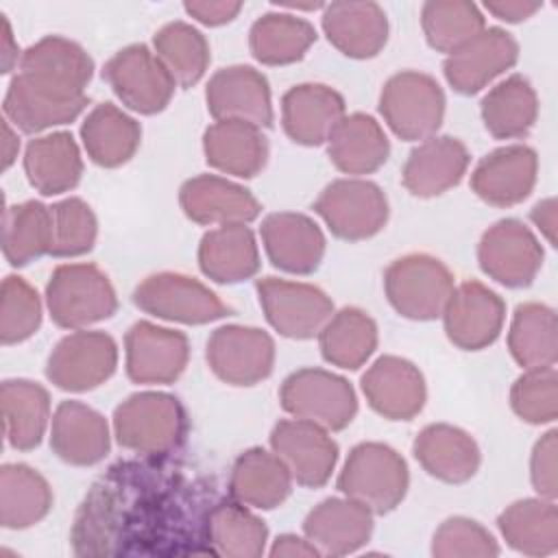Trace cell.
Here are the masks:
<instances>
[{
  "mask_svg": "<svg viewBox=\"0 0 558 558\" xmlns=\"http://www.w3.org/2000/svg\"><path fill=\"white\" fill-rule=\"evenodd\" d=\"M198 499L192 486L174 473L153 464L120 462L102 475L78 508L72 545L78 556H109L140 551V541L183 538ZM174 541V538H172Z\"/></svg>",
  "mask_w": 558,
  "mask_h": 558,
  "instance_id": "1",
  "label": "cell"
},
{
  "mask_svg": "<svg viewBox=\"0 0 558 558\" xmlns=\"http://www.w3.org/2000/svg\"><path fill=\"white\" fill-rule=\"evenodd\" d=\"M187 421L181 401L168 392H135L113 412L120 447L144 458H163L185 438Z\"/></svg>",
  "mask_w": 558,
  "mask_h": 558,
  "instance_id": "2",
  "label": "cell"
},
{
  "mask_svg": "<svg viewBox=\"0 0 558 558\" xmlns=\"http://www.w3.org/2000/svg\"><path fill=\"white\" fill-rule=\"evenodd\" d=\"M408 484L405 460L384 442L355 445L338 475V490L364 504L373 514L395 510L403 501Z\"/></svg>",
  "mask_w": 558,
  "mask_h": 558,
  "instance_id": "3",
  "label": "cell"
},
{
  "mask_svg": "<svg viewBox=\"0 0 558 558\" xmlns=\"http://www.w3.org/2000/svg\"><path fill=\"white\" fill-rule=\"evenodd\" d=\"M46 305L54 325L83 329L111 318L118 310V296L98 266L61 264L48 279Z\"/></svg>",
  "mask_w": 558,
  "mask_h": 558,
  "instance_id": "4",
  "label": "cell"
},
{
  "mask_svg": "<svg viewBox=\"0 0 558 558\" xmlns=\"http://www.w3.org/2000/svg\"><path fill=\"white\" fill-rule=\"evenodd\" d=\"M379 113L390 131L405 142H423L442 124L445 94L438 81L418 70L392 74L379 94Z\"/></svg>",
  "mask_w": 558,
  "mask_h": 558,
  "instance_id": "5",
  "label": "cell"
},
{
  "mask_svg": "<svg viewBox=\"0 0 558 558\" xmlns=\"http://www.w3.org/2000/svg\"><path fill=\"white\" fill-rule=\"evenodd\" d=\"M451 270L434 255L410 253L384 272V290L395 312L410 320H434L453 292Z\"/></svg>",
  "mask_w": 558,
  "mask_h": 558,
  "instance_id": "6",
  "label": "cell"
},
{
  "mask_svg": "<svg viewBox=\"0 0 558 558\" xmlns=\"http://www.w3.org/2000/svg\"><path fill=\"white\" fill-rule=\"evenodd\" d=\"M279 401L294 418L316 423L327 432L344 429L357 412L353 386L325 368H299L290 373L281 384Z\"/></svg>",
  "mask_w": 558,
  "mask_h": 558,
  "instance_id": "7",
  "label": "cell"
},
{
  "mask_svg": "<svg viewBox=\"0 0 558 558\" xmlns=\"http://www.w3.org/2000/svg\"><path fill=\"white\" fill-rule=\"evenodd\" d=\"M133 303L155 318L183 325H205L231 314V307L214 290L181 272L146 277L133 290Z\"/></svg>",
  "mask_w": 558,
  "mask_h": 558,
  "instance_id": "8",
  "label": "cell"
},
{
  "mask_svg": "<svg viewBox=\"0 0 558 558\" xmlns=\"http://www.w3.org/2000/svg\"><path fill=\"white\" fill-rule=\"evenodd\" d=\"M314 211L336 238L357 242L384 229L388 220V198L373 181L338 179L318 194Z\"/></svg>",
  "mask_w": 558,
  "mask_h": 558,
  "instance_id": "9",
  "label": "cell"
},
{
  "mask_svg": "<svg viewBox=\"0 0 558 558\" xmlns=\"http://www.w3.org/2000/svg\"><path fill=\"white\" fill-rule=\"evenodd\" d=\"M20 76L31 85L65 98H87L85 87L94 74V61L87 50L61 35H46L31 44L20 59Z\"/></svg>",
  "mask_w": 558,
  "mask_h": 558,
  "instance_id": "10",
  "label": "cell"
},
{
  "mask_svg": "<svg viewBox=\"0 0 558 558\" xmlns=\"http://www.w3.org/2000/svg\"><path fill=\"white\" fill-rule=\"evenodd\" d=\"M102 78L129 109L153 116L168 107L174 94V78L146 44H131L118 50L102 70Z\"/></svg>",
  "mask_w": 558,
  "mask_h": 558,
  "instance_id": "11",
  "label": "cell"
},
{
  "mask_svg": "<svg viewBox=\"0 0 558 558\" xmlns=\"http://www.w3.org/2000/svg\"><path fill=\"white\" fill-rule=\"evenodd\" d=\"M255 288L266 320L286 338H314L333 314L331 299L312 283L264 277Z\"/></svg>",
  "mask_w": 558,
  "mask_h": 558,
  "instance_id": "12",
  "label": "cell"
},
{
  "mask_svg": "<svg viewBox=\"0 0 558 558\" xmlns=\"http://www.w3.org/2000/svg\"><path fill=\"white\" fill-rule=\"evenodd\" d=\"M538 238L517 218L497 220L477 244V262L484 275L506 288L530 286L543 266Z\"/></svg>",
  "mask_w": 558,
  "mask_h": 558,
  "instance_id": "13",
  "label": "cell"
},
{
  "mask_svg": "<svg viewBox=\"0 0 558 558\" xmlns=\"http://www.w3.org/2000/svg\"><path fill=\"white\" fill-rule=\"evenodd\" d=\"M118 366V344L105 331H74L52 349L46 377L61 390L85 392L105 384Z\"/></svg>",
  "mask_w": 558,
  "mask_h": 558,
  "instance_id": "14",
  "label": "cell"
},
{
  "mask_svg": "<svg viewBox=\"0 0 558 558\" xmlns=\"http://www.w3.org/2000/svg\"><path fill=\"white\" fill-rule=\"evenodd\" d=\"M211 373L231 386H253L266 379L275 366V342L259 327H218L205 349Z\"/></svg>",
  "mask_w": 558,
  "mask_h": 558,
  "instance_id": "15",
  "label": "cell"
},
{
  "mask_svg": "<svg viewBox=\"0 0 558 558\" xmlns=\"http://www.w3.org/2000/svg\"><path fill=\"white\" fill-rule=\"evenodd\" d=\"M447 338L464 351H480L493 344L506 320V303L488 286L464 281L453 288L442 310Z\"/></svg>",
  "mask_w": 558,
  "mask_h": 558,
  "instance_id": "16",
  "label": "cell"
},
{
  "mask_svg": "<svg viewBox=\"0 0 558 558\" xmlns=\"http://www.w3.org/2000/svg\"><path fill=\"white\" fill-rule=\"evenodd\" d=\"M126 375L135 384H172L181 377L190 360L187 336L137 320L124 336Z\"/></svg>",
  "mask_w": 558,
  "mask_h": 558,
  "instance_id": "17",
  "label": "cell"
},
{
  "mask_svg": "<svg viewBox=\"0 0 558 558\" xmlns=\"http://www.w3.org/2000/svg\"><path fill=\"white\" fill-rule=\"evenodd\" d=\"M270 449L305 488L327 484L338 462V445L329 432L303 418L279 421L270 432Z\"/></svg>",
  "mask_w": 558,
  "mask_h": 558,
  "instance_id": "18",
  "label": "cell"
},
{
  "mask_svg": "<svg viewBox=\"0 0 558 558\" xmlns=\"http://www.w3.org/2000/svg\"><path fill=\"white\" fill-rule=\"evenodd\" d=\"M517 39L499 26H488L469 44L447 54L442 72L447 83L458 94L471 96L484 89L493 78L510 70L517 63Z\"/></svg>",
  "mask_w": 558,
  "mask_h": 558,
  "instance_id": "19",
  "label": "cell"
},
{
  "mask_svg": "<svg viewBox=\"0 0 558 558\" xmlns=\"http://www.w3.org/2000/svg\"><path fill=\"white\" fill-rule=\"evenodd\" d=\"M205 102L216 120H246L262 129L275 118L268 81L251 65L220 68L207 83Z\"/></svg>",
  "mask_w": 558,
  "mask_h": 558,
  "instance_id": "20",
  "label": "cell"
},
{
  "mask_svg": "<svg viewBox=\"0 0 558 558\" xmlns=\"http://www.w3.org/2000/svg\"><path fill=\"white\" fill-rule=\"evenodd\" d=\"M362 392L368 405L390 421H410L425 405L423 373L405 357L381 355L362 375Z\"/></svg>",
  "mask_w": 558,
  "mask_h": 558,
  "instance_id": "21",
  "label": "cell"
},
{
  "mask_svg": "<svg viewBox=\"0 0 558 558\" xmlns=\"http://www.w3.org/2000/svg\"><path fill=\"white\" fill-rule=\"evenodd\" d=\"M536 172V150L525 144H508L480 159L471 174V187L488 205L512 207L530 196Z\"/></svg>",
  "mask_w": 558,
  "mask_h": 558,
  "instance_id": "22",
  "label": "cell"
},
{
  "mask_svg": "<svg viewBox=\"0 0 558 558\" xmlns=\"http://www.w3.org/2000/svg\"><path fill=\"white\" fill-rule=\"evenodd\" d=\"M183 214L198 225H248L262 211L259 201L240 183L218 174H198L179 190Z\"/></svg>",
  "mask_w": 558,
  "mask_h": 558,
  "instance_id": "23",
  "label": "cell"
},
{
  "mask_svg": "<svg viewBox=\"0 0 558 558\" xmlns=\"http://www.w3.org/2000/svg\"><path fill=\"white\" fill-rule=\"evenodd\" d=\"M268 259L279 270L292 275L314 272L325 255V235L305 214L277 211L268 214L259 227Z\"/></svg>",
  "mask_w": 558,
  "mask_h": 558,
  "instance_id": "24",
  "label": "cell"
},
{
  "mask_svg": "<svg viewBox=\"0 0 558 558\" xmlns=\"http://www.w3.org/2000/svg\"><path fill=\"white\" fill-rule=\"evenodd\" d=\"M466 146L451 135H432L410 150L401 181L418 198L438 196L458 185L469 168Z\"/></svg>",
  "mask_w": 558,
  "mask_h": 558,
  "instance_id": "25",
  "label": "cell"
},
{
  "mask_svg": "<svg viewBox=\"0 0 558 558\" xmlns=\"http://www.w3.org/2000/svg\"><path fill=\"white\" fill-rule=\"evenodd\" d=\"M305 536L329 556H347L364 547L373 534V512L351 497H329L303 521Z\"/></svg>",
  "mask_w": 558,
  "mask_h": 558,
  "instance_id": "26",
  "label": "cell"
},
{
  "mask_svg": "<svg viewBox=\"0 0 558 558\" xmlns=\"http://www.w3.org/2000/svg\"><path fill=\"white\" fill-rule=\"evenodd\" d=\"M344 116V98L323 83L294 85L281 98L283 131L292 142L303 146L327 142Z\"/></svg>",
  "mask_w": 558,
  "mask_h": 558,
  "instance_id": "27",
  "label": "cell"
},
{
  "mask_svg": "<svg viewBox=\"0 0 558 558\" xmlns=\"http://www.w3.org/2000/svg\"><path fill=\"white\" fill-rule=\"evenodd\" d=\"M109 425L83 401H61L52 414L50 447L68 464L92 466L109 453Z\"/></svg>",
  "mask_w": 558,
  "mask_h": 558,
  "instance_id": "28",
  "label": "cell"
},
{
  "mask_svg": "<svg viewBox=\"0 0 558 558\" xmlns=\"http://www.w3.org/2000/svg\"><path fill=\"white\" fill-rule=\"evenodd\" d=\"M414 458L436 480L447 484L469 482L482 462L473 436L449 423L425 425L414 438Z\"/></svg>",
  "mask_w": 558,
  "mask_h": 558,
  "instance_id": "29",
  "label": "cell"
},
{
  "mask_svg": "<svg viewBox=\"0 0 558 558\" xmlns=\"http://www.w3.org/2000/svg\"><path fill=\"white\" fill-rule=\"evenodd\" d=\"M203 153L211 168L251 179L268 161V140L257 124L246 120H216L203 133Z\"/></svg>",
  "mask_w": 558,
  "mask_h": 558,
  "instance_id": "30",
  "label": "cell"
},
{
  "mask_svg": "<svg viewBox=\"0 0 558 558\" xmlns=\"http://www.w3.org/2000/svg\"><path fill=\"white\" fill-rule=\"evenodd\" d=\"M329 44L351 59H371L388 41V17L377 2H331L323 11Z\"/></svg>",
  "mask_w": 558,
  "mask_h": 558,
  "instance_id": "31",
  "label": "cell"
},
{
  "mask_svg": "<svg viewBox=\"0 0 558 558\" xmlns=\"http://www.w3.org/2000/svg\"><path fill=\"white\" fill-rule=\"evenodd\" d=\"M292 482L288 466L275 451L251 447L231 466L229 493L248 508L272 510L290 497Z\"/></svg>",
  "mask_w": 558,
  "mask_h": 558,
  "instance_id": "32",
  "label": "cell"
},
{
  "mask_svg": "<svg viewBox=\"0 0 558 558\" xmlns=\"http://www.w3.org/2000/svg\"><path fill=\"white\" fill-rule=\"evenodd\" d=\"M24 172L28 183L44 196H57L78 185L83 157L68 131L39 135L26 144Z\"/></svg>",
  "mask_w": 558,
  "mask_h": 558,
  "instance_id": "33",
  "label": "cell"
},
{
  "mask_svg": "<svg viewBox=\"0 0 558 558\" xmlns=\"http://www.w3.org/2000/svg\"><path fill=\"white\" fill-rule=\"evenodd\" d=\"M327 155L344 174H371L386 163L390 142L373 116L349 113L327 137Z\"/></svg>",
  "mask_w": 558,
  "mask_h": 558,
  "instance_id": "34",
  "label": "cell"
},
{
  "mask_svg": "<svg viewBox=\"0 0 558 558\" xmlns=\"http://www.w3.org/2000/svg\"><path fill=\"white\" fill-rule=\"evenodd\" d=\"M198 266L216 283H240L259 270V248L246 225L209 229L198 244Z\"/></svg>",
  "mask_w": 558,
  "mask_h": 558,
  "instance_id": "35",
  "label": "cell"
},
{
  "mask_svg": "<svg viewBox=\"0 0 558 558\" xmlns=\"http://www.w3.org/2000/svg\"><path fill=\"white\" fill-rule=\"evenodd\" d=\"M81 140L87 157L102 168L126 163L142 142V126L135 118L111 102L96 105L81 124Z\"/></svg>",
  "mask_w": 558,
  "mask_h": 558,
  "instance_id": "36",
  "label": "cell"
},
{
  "mask_svg": "<svg viewBox=\"0 0 558 558\" xmlns=\"http://www.w3.org/2000/svg\"><path fill=\"white\" fill-rule=\"evenodd\" d=\"M7 442L17 451L35 449L48 427L50 395L31 379H7L0 388Z\"/></svg>",
  "mask_w": 558,
  "mask_h": 558,
  "instance_id": "37",
  "label": "cell"
},
{
  "mask_svg": "<svg viewBox=\"0 0 558 558\" xmlns=\"http://www.w3.org/2000/svg\"><path fill=\"white\" fill-rule=\"evenodd\" d=\"M87 105L89 98L65 100L31 85L26 78L15 74L4 94L2 111L4 118L22 133H39L72 122Z\"/></svg>",
  "mask_w": 558,
  "mask_h": 558,
  "instance_id": "38",
  "label": "cell"
},
{
  "mask_svg": "<svg viewBox=\"0 0 558 558\" xmlns=\"http://www.w3.org/2000/svg\"><path fill=\"white\" fill-rule=\"evenodd\" d=\"M480 113L486 131L497 140L525 137L538 116V98L532 83L512 74L488 89L482 98Z\"/></svg>",
  "mask_w": 558,
  "mask_h": 558,
  "instance_id": "39",
  "label": "cell"
},
{
  "mask_svg": "<svg viewBox=\"0 0 558 558\" xmlns=\"http://www.w3.org/2000/svg\"><path fill=\"white\" fill-rule=\"evenodd\" d=\"M504 541L525 556H549L558 549V510L551 499H519L497 519Z\"/></svg>",
  "mask_w": 558,
  "mask_h": 558,
  "instance_id": "40",
  "label": "cell"
},
{
  "mask_svg": "<svg viewBox=\"0 0 558 558\" xmlns=\"http://www.w3.org/2000/svg\"><path fill=\"white\" fill-rule=\"evenodd\" d=\"M52 508V488L28 464L0 469V521L7 530H24L39 523Z\"/></svg>",
  "mask_w": 558,
  "mask_h": 558,
  "instance_id": "41",
  "label": "cell"
},
{
  "mask_svg": "<svg viewBox=\"0 0 558 558\" xmlns=\"http://www.w3.org/2000/svg\"><path fill=\"white\" fill-rule=\"evenodd\" d=\"M325 362L355 371L377 349V325L360 307H342L327 318L318 331Z\"/></svg>",
  "mask_w": 558,
  "mask_h": 558,
  "instance_id": "42",
  "label": "cell"
},
{
  "mask_svg": "<svg viewBox=\"0 0 558 558\" xmlns=\"http://www.w3.org/2000/svg\"><path fill=\"white\" fill-rule=\"evenodd\" d=\"M316 41L314 26L292 13H264L248 33V48L264 65H286L305 57Z\"/></svg>",
  "mask_w": 558,
  "mask_h": 558,
  "instance_id": "43",
  "label": "cell"
},
{
  "mask_svg": "<svg viewBox=\"0 0 558 558\" xmlns=\"http://www.w3.org/2000/svg\"><path fill=\"white\" fill-rule=\"evenodd\" d=\"M207 541L216 554L257 558L266 549V523L240 501H218L207 514Z\"/></svg>",
  "mask_w": 558,
  "mask_h": 558,
  "instance_id": "44",
  "label": "cell"
},
{
  "mask_svg": "<svg viewBox=\"0 0 558 558\" xmlns=\"http://www.w3.org/2000/svg\"><path fill=\"white\" fill-rule=\"evenodd\" d=\"M556 312L545 303H523L514 310L508 349L519 366L545 368L554 366L558 355Z\"/></svg>",
  "mask_w": 558,
  "mask_h": 558,
  "instance_id": "45",
  "label": "cell"
},
{
  "mask_svg": "<svg viewBox=\"0 0 558 558\" xmlns=\"http://www.w3.org/2000/svg\"><path fill=\"white\" fill-rule=\"evenodd\" d=\"M52 211L39 201H24L4 209L2 253L11 266H26L50 255Z\"/></svg>",
  "mask_w": 558,
  "mask_h": 558,
  "instance_id": "46",
  "label": "cell"
},
{
  "mask_svg": "<svg viewBox=\"0 0 558 558\" xmlns=\"http://www.w3.org/2000/svg\"><path fill=\"white\" fill-rule=\"evenodd\" d=\"M153 50L179 87H192L209 65V44L205 35L181 20L163 24L153 37Z\"/></svg>",
  "mask_w": 558,
  "mask_h": 558,
  "instance_id": "47",
  "label": "cell"
},
{
  "mask_svg": "<svg viewBox=\"0 0 558 558\" xmlns=\"http://www.w3.org/2000/svg\"><path fill=\"white\" fill-rule=\"evenodd\" d=\"M427 44L438 52H456L486 28L477 4L464 0H429L421 9Z\"/></svg>",
  "mask_w": 558,
  "mask_h": 558,
  "instance_id": "48",
  "label": "cell"
},
{
  "mask_svg": "<svg viewBox=\"0 0 558 558\" xmlns=\"http://www.w3.org/2000/svg\"><path fill=\"white\" fill-rule=\"evenodd\" d=\"M41 325V301L37 290L17 275L2 281L0 296V340L2 344H17L28 340Z\"/></svg>",
  "mask_w": 558,
  "mask_h": 558,
  "instance_id": "49",
  "label": "cell"
},
{
  "mask_svg": "<svg viewBox=\"0 0 558 558\" xmlns=\"http://www.w3.org/2000/svg\"><path fill=\"white\" fill-rule=\"evenodd\" d=\"M52 211V246L54 257H78L92 251L98 222L92 207L76 196L63 198L50 207Z\"/></svg>",
  "mask_w": 558,
  "mask_h": 558,
  "instance_id": "50",
  "label": "cell"
},
{
  "mask_svg": "<svg viewBox=\"0 0 558 558\" xmlns=\"http://www.w3.org/2000/svg\"><path fill=\"white\" fill-rule=\"evenodd\" d=\"M514 414L532 425L551 423L558 416V377L554 366L527 368L510 388Z\"/></svg>",
  "mask_w": 558,
  "mask_h": 558,
  "instance_id": "51",
  "label": "cell"
},
{
  "mask_svg": "<svg viewBox=\"0 0 558 558\" xmlns=\"http://www.w3.org/2000/svg\"><path fill=\"white\" fill-rule=\"evenodd\" d=\"M432 554L436 558H493L499 554V545L482 523L451 517L434 532Z\"/></svg>",
  "mask_w": 558,
  "mask_h": 558,
  "instance_id": "52",
  "label": "cell"
},
{
  "mask_svg": "<svg viewBox=\"0 0 558 558\" xmlns=\"http://www.w3.org/2000/svg\"><path fill=\"white\" fill-rule=\"evenodd\" d=\"M530 480L538 497L556 499L558 495V432L549 429L543 434L530 458Z\"/></svg>",
  "mask_w": 558,
  "mask_h": 558,
  "instance_id": "53",
  "label": "cell"
},
{
  "mask_svg": "<svg viewBox=\"0 0 558 558\" xmlns=\"http://www.w3.org/2000/svg\"><path fill=\"white\" fill-rule=\"evenodd\" d=\"M183 9H185L187 15H192L201 24L220 26V24L231 22L240 13L242 2H229V0H187L183 4Z\"/></svg>",
  "mask_w": 558,
  "mask_h": 558,
  "instance_id": "54",
  "label": "cell"
},
{
  "mask_svg": "<svg viewBox=\"0 0 558 558\" xmlns=\"http://www.w3.org/2000/svg\"><path fill=\"white\" fill-rule=\"evenodd\" d=\"M484 9L493 13L497 20L517 24L527 17H532L536 11H541V2H521V0H488L484 2Z\"/></svg>",
  "mask_w": 558,
  "mask_h": 558,
  "instance_id": "55",
  "label": "cell"
},
{
  "mask_svg": "<svg viewBox=\"0 0 558 558\" xmlns=\"http://www.w3.org/2000/svg\"><path fill=\"white\" fill-rule=\"evenodd\" d=\"M270 556H288V558H316L323 556L320 549L305 536L296 534H281L275 538L270 547Z\"/></svg>",
  "mask_w": 558,
  "mask_h": 558,
  "instance_id": "56",
  "label": "cell"
},
{
  "mask_svg": "<svg viewBox=\"0 0 558 558\" xmlns=\"http://www.w3.org/2000/svg\"><path fill=\"white\" fill-rule=\"evenodd\" d=\"M532 222L538 227V231L547 238L551 246H556V198H543L534 205L530 214Z\"/></svg>",
  "mask_w": 558,
  "mask_h": 558,
  "instance_id": "57",
  "label": "cell"
},
{
  "mask_svg": "<svg viewBox=\"0 0 558 558\" xmlns=\"http://www.w3.org/2000/svg\"><path fill=\"white\" fill-rule=\"evenodd\" d=\"M2 17V74H9L15 65H20V59H22V52L13 39V31H11V24L7 20V15H0Z\"/></svg>",
  "mask_w": 558,
  "mask_h": 558,
  "instance_id": "58",
  "label": "cell"
},
{
  "mask_svg": "<svg viewBox=\"0 0 558 558\" xmlns=\"http://www.w3.org/2000/svg\"><path fill=\"white\" fill-rule=\"evenodd\" d=\"M17 153H20L17 133L11 129V122L4 118L2 120V168L4 170L15 161Z\"/></svg>",
  "mask_w": 558,
  "mask_h": 558,
  "instance_id": "59",
  "label": "cell"
}]
</instances>
